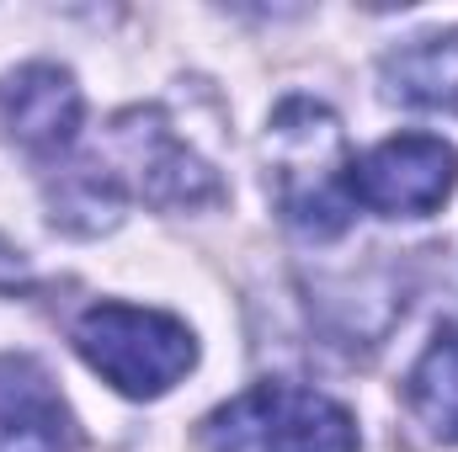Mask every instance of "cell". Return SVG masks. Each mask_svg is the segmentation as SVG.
Masks as SVG:
<instances>
[{
	"label": "cell",
	"mask_w": 458,
	"mask_h": 452,
	"mask_svg": "<svg viewBox=\"0 0 458 452\" xmlns=\"http://www.w3.org/2000/svg\"><path fill=\"white\" fill-rule=\"evenodd\" d=\"M352 149L320 102H283L267 128V187L299 234L331 239L352 224Z\"/></svg>",
	"instance_id": "cell-1"
},
{
	"label": "cell",
	"mask_w": 458,
	"mask_h": 452,
	"mask_svg": "<svg viewBox=\"0 0 458 452\" xmlns=\"http://www.w3.org/2000/svg\"><path fill=\"white\" fill-rule=\"evenodd\" d=\"M75 351L128 399H160L198 362V340L176 314L133 304H91L75 320Z\"/></svg>",
	"instance_id": "cell-2"
},
{
	"label": "cell",
	"mask_w": 458,
	"mask_h": 452,
	"mask_svg": "<svg viewBox=\"0 0 458 452\" xmlns=\"http://www.w3.org/2000/svg\"><path fill=\"white\" fill-rule=\"evenodd\" d=\"M208 452H357L352 410L304 383H256L203 421Z\"/></svg>",
	"instance_id": "cell-3"
},
{
	"label": "cell",
	"mask_w": 458,
	"mask_h": 452,
	"mask_svg": "<svg viewBox=\"0 0 458 452\" xmlns=\"http://www.w3.org/2000/svg\"><path fill=\"white\" fill-rule=\"evenodd\" d=\"M458 187V155L454 144L432 133H400L368 149L352 165V197L368 213L384 219H427L437 213Z\"/></svg>",
	"instance_id": "cell-4"
},
{
	"label": "cell",
	"mask_w": 458,
	"mask_h": 452,
	"mask_svg": "<svg viewBox=\"0 0 458 452\" xmlns=\"http://www.w3.org/2000/svg\"><path fill=\"white\" fill-rule=\"evenodd\" d=\"M0 113H5V128L32 149V155H59L75 144L81 133V86L70 70L59 64H27L16 70L5 86H0Z\"/></svg>",
	"instance_id": "cell-5"
},
{
	"label": "cell",
	"mask_w": 458,
	"mask_h": 452,
	"mask_svg": "<svg viewBox=\"0 0 458 452\" xmlns=\"http://www.w3.org/2000/svg\"><path fill=\"white\" fill-rule=\"evenodd\" d=\"M70 410L48 372L27 356H0V452H70Z\"/></svg>",
	"instance_id": "cell-6"
},
{
	"label": "cell",
	"mask_w": 458,
	"mask_h": 452,
	"mask_svg": "<svg viewBox=\"0 0 458 452\" xmlns=\"http://www.w3.org/2000/svg\"><path fill=\"white\" fill-rule=\"evenodd\" d=\"M384 80H389V96H400L411 107L458 113V32H437V38L400 48L384 64Z\"/></svg>",
	"instance_id": "cell-7"
},
{
	"label": "cell",
	"mask_w": 458,
	"mask_h": 452,
	"mask_svg": "<svg viewBox=\"0 0 458 452\" xmlns=\"http://www.w3.org/2000/svg\"><path fill=\"white\" fill-rule=\"evenodd\" d=\"M405 399L437 442H458V325L437 331V340L421 351L405 378Z\"/></svg>",
	"instance_id": "cell-8"
}]
</instances>
